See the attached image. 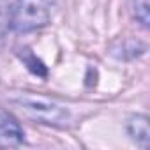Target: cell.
<instances>
[{"instance_id":"obj_1","label":"cell","mask_w":150,"mask_h":150,"mask_svg":"<svg viewBox=\"0 0 150 150\" xmlns=\"http://www.w3.org/2000/svg\"><path fill=\"white\" fill-rule=\"evenodd\" d=\"M9 28L18 34L35 32L51 20V0H16L7 13Z\"/></svg>"},{"instance_id":"obj_2","label":"cell","mask_w":150,"mask_h":150,"mask_svg":"<svg viewBox=\"0 0 150 150\" xmlns=\"http://www.w3.org/2000/svg\"><path fill=\"white\" fill-rule=\"evenodd\" d=\"M13 104L20 106L23 113H27L32 120L46 125H55V127H64L71 122V111L50 99L32 96V94H20L11 99Z\"/></svg>"},{"instance_id":"obj_3","label":"cell","mask_w":150,"mask_h":150,"mask_svg":"<svg viewBox=\"0 0 150 150\" xmlns=\"http://www.w3.org/2000/svg\"><path fill=\"white\" fill-rule=\"evenodd\" d=\"M25 141V131L20 122L0 106V148H14Z\"/></svg>"},{"instance_id":"obj_4","label":"cell","mask_w":150,"mask_h":150,"mask_svg":"<svg viewBox=\"0 0 150 150\" xmlns=\"http://www.w3.org/2000/svg\"><path fill=\"white\" fill-rule=\"evenodd\" d=\"M127 132L139 145L141 148H148L150 145V129H148V117L145 115H134L127 120Z\"/></svg>"},{"instance_id":"obj_5","label":"cell","mask_w":150,"mask_h":150,"mask_svg":"<svg viewBox=\"0 0 150 150\" xmlns=\"http://www.w3.org/2000/svg\"><path fill=\"white\" fill-rule=\"evenodd\" d=\"M20 58L23 60V64L28 67V71L30 72H34L35 76H41V78H46L48 76V67L44 65V62L42 60H39L28 48H25V50H21L20 53Z\"/></svg>"},{"instance_id":"obj_6","label":"cell","mask_w":150,"mask_h":150,"mask_svg":"<svg viewBox=\"0 0 150 150\" xmlns=\"http://www.w3.org/2000/svg\"><path fill=\"white\" fill-rule=\"evenodd\" d=\"M0 16H2V11H0ZM7 21V20H6ZM0 23H4V20H0ZM0 39H2V32H0Z\"/></svg>"}]
</instances>
